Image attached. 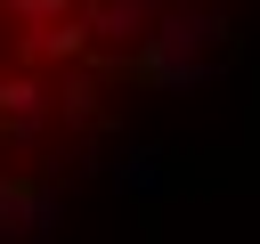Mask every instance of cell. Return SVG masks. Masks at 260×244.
<instances>
[{
    "instance_id": "1",
    "label": "cell",
    "mask_w": 260,
    "mask_h": 244,
    "mask_svg": "<svg viewBox=\"0 0 260 244\" xmlns=\"http://www.w3.org/2000/svg\"><path fill=\"white\" fill-rule=\"evenodd\" d=\"M203 0H0V195L65 171L187 41Z\"/></svg>"
}]
</instances>
